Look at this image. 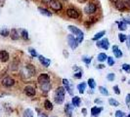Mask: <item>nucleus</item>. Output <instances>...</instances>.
I'll list each match as a JSON object with an SVG mask.
<instances>
[{"label":"nucleus","mask_w":130,"mask_h":117,"mask_svg":"<svg viewBox=\"0 0 130 117\" xmlns=\"http://www.w3.org/2000/svg\"><path fill=\"white\" fill-rule=\"evenodd\" d=\"M65 92L66 89L64 87H59L58 89L55 92V96H54V100H55V103L58 104H61L64 103V100H65Z\"/></svg>","instance_id":"f257e3e1"},{"label":"nucleus","mask_w":130,"mask_h":117,"mask_svg":"<svg viewBox=\"0 0 130 117\" xmlns=\"http://www.w3.org/2000/svg\"><path fill=\"white\" fill-rule=\"evenodd\" d=\"M68 28H69V30L72 31V34L75 35V38H76V40H77L78 44L81 43V42L83 41L84 34H83V31H82V30H80L78 27H76V26H68Z\"/></svg>","instance_id":"f03ea898"},{"label":"nucleus","mask_w":130,"mask_h":117,"mask_svg":"<svg viewBox=\"0 0 130 117\" xmlns=\"http://www.w3.org/2000/svg\"><path fill=\"white\" fill-rule=\"evenodd\" d=\"M97 12V6L94 2H88V4L84 8V13L87 15H93Z\"/></svg>","instance_id":"7ed1b4c3"},{"label":"nucleus","mask_w":130,"mask_h":117,"mask_svg":"<svg viewBox=\"0 0 130 117\" xmlns=\"http://www.w3.org/2000/svg\"><path fill=\"white\" fill-rule=\"evenodd\" d=\"M48 5H49V7L52 9L53 11H56V12L61 11L63 9V4L59 0H51Z\"/></svg>","instance_id":"20e7f679"},{"label":"nucleus","mask_w":130,"mask_h":117,"mask_svg":"<svg viewBox=\"0 0 130 117\" xmlns=\"http://www.w3.org/2000/svg\"><path fill=\"white\" fill-rule=\"evenodd\" d=\"M66 14H67V16H68L69 18H71V19H79V17H80L79 12H78L76 9H74V8H69V9H67Z\"/></svg>","instance_id":"39448f33"},{"label":"nucleus","mask_w":130,"mask_h":117,"mask_svg":"<svg viewBox=\"0 0 130 117\" xmlns=\"http://www.w3.org/2000/svg\"><path fill=\"white\" fill-rule=\"evenodd\" d=\"M68 42H69V45H70V47L72 48V50H75V49L77 48L78 42H77V40H76V38H75L72 34L68 35Z\"/></svg>","instance_id":"423d86ee"},{"label":"nucleus","mask_w":130,"mask_h":117,"mask_svg":"<svg viewBox=\"0 0 130 117\" xmlns=\"http://www.w3.org/2000/svg\"><path fill=\"white\" fill-rule=\"evenodd\" d=\"M24 91H25V94H26L27 97H33V96H35V93H36L35 88L33 86H31V85L26 86V88H25Z\"/></svg>","instance_id":"0eeeda50"},{"label":"nucleus","mask_w":130,"mask_h":117,"mask_svg":"<svg viewBox=\"0 0 130 117\" xmlns=\"http://www.w3.org/2000/svg\"><path fill=\"white\" fill-rule=\"evenodd\" d=\"M96 46L99 47V48H103L104 50H108L109 47H110V43H109V39L104 38L101 41H98L96 43Z\"/></svg>","instance_id":"6e6552de"},{"label":"nucleus","mask_w":130,"mask_h":117,"mask_svg":"<svg viewBox=\"0 0 130 117\" xmlns=\"http://www.w3.org/2000/svg\"><path fill=\"white\" fill-rule=\"evenodd\" d=\"M37 81L39 84H43V83H49L50 82V77L47 73H41L37 77Z\"/></svg>","instance_id":"1a4fd4ad"},{"label":"nucleus","mask_w":130,"mask_h":117,"mask_svg":"<svg viewBox=\"0 0 130 117\" xmlns=\"http://www.w3.org/2000/svg\"><path fill=\"white\" fill-rule=\"evenodd\" d=\"M15 84V80L11 77H5L2 80V85L5 87H12Z\"/></svg>","instance_id":"9d476101"},{"label":"nucleus","mask_w":130,"mask_h":117,"mask_svg":"<svg viewBox=\"0 0 130 117\" xmlns=\"http://www.w3.org/2000/svg\"><path fill=\"white\" fill-rule=\"evenodd\" d=\"M38 60L39 62H40V64L43 65L44 67H48L50 65V64H51V61L49 58L43 57V56H38Z\"/></svg>","instance_id":"9b49d317"},{"label":"nucleus","mask_w":130,"mask_h":117,"mask_svg":"<svg viewBox=\"0 0 130 117\" xmlns=\"http://www.w3.org/2000/svg\"><path fill=\"white\" fill-rule=\"evenodd\" d=\"M63 84H64V88L69 92V94H70V95H72L73 92H72V86L70 84V81H69L68 79H63Z\"/></svg>","instance_id":"f8f14e48"},{"label":"nucleus","mask_w":130,"mask_h":117,"mask_svg":"<svg viewBox=\"0 0 130 117\" xmlns=\"http://www.w3.org/2000/svg\"><path fill=\"white\" fill-rule=\"evenodd\" d=\"M73 107H74V106L72 105V104H67L65 105V112H66V115H67L68 117L72 116Z\"/></svg>","instance_id":"ddd939ff"},{"label":"nucleus","mask_w":130,"mask_h":117,"mask_svg":"<svg viewBox=\"0 0 130 117\" xmlns=\"http://www.w3.org/2000/svg\"><path fill=\"white\" fill-rule=\"evenodd\" d=\"M116 7H117V10L119 11H124L126 10V4L123 0H118L117 3H116Z\"/></svg>","instance_id":"4468645a"},{"label":"nucleus","mask_w":130,"mask_h":117,"mask_svg":"<svg viewBox=\"0 0 130 117\" xmlns=\"http://www.w3.org/2000/svg\"><path fill=\"white\" fill-rule=\"evenodd\" d=\"M8 60H9V54H8V52L4 51V50L0 51V61L2 63H6V62H8Z\"/></svg>","instance_id":"2eb2a0df"},{"label":"nucleus","mask_w":130,"mask_h":117,"mask_svg":"<svg viewBox=\"0 0 130 117\" xmlns=\"http://www.w3.org/2000/svg\"><path fill=\"white\" fill-rule=\"evenodd\" d=\"M112 53L115 54V57L116 58H121L122 57V51L119 50L118 46L113 45L112 46Z\"/></svg>","instance_id":"dca6fc26"},{"label":"nucleus","mask_w":130,"mask_h":117,"mask_svg":"<svg viewBox=\"0 0 130 117\" xmlns=\"http://www.w3.org/2000/svg\"><path fill=\"white\" fill-rule=\"evenodd\" d=\"M10 37L12 38V40H18V39L20 38V34L16 28H13V29L10 31Z\"/></svg>","instance_id":"f3484780"},{"label":"nucleus","mask_w":130,"mask_h":117,"mask_svg":"<svg viewBox=\"0 0 130 117\" xmlns=\"http://www.w3.org/2000/svg\"><path fill=\"white\" fill-rule=\"evenodd\" d=\"M38 11L40 12V14L44 15L46 17H52V12H50L49 10H47L45 8H42V7H38Z\"/></svg>","instance_id":"a211bd4d"},{"label":"nucleus","mask_w":130,"mask_h":117,"mask_svg":"<svg viewBox=\"0 0 130 117\" xmlns=\"http://www.w3.org/2000/svg\"><path fill=\"white\" fill-rule=\"evenodd\" d=\"M102 107H98V106H93L91 108V114L93 116H97L99 115L100 113H101V111H102Z\"/></svg>","instance_id":"6ab92c4d"},{"label":"nucleus","mask_w":130,"mask_h":117,"mask_svg":"<svg viewBox=\"0 0 130 117\" xmlns=\"http://www.w3.org/2000/svg\"><path fill=\"white\" fill-rule=\"evenodd\" d=\"M26 70L27 71V73L29 74V76H32L35 73V68L32 65H27L26 66Z\"/></svg>","instance_id":"aec40b11"},{"label":"nucleus","mask_w":130,"mask_h":117,"mask_svg":"<svg viewBox=\"0 0 130 117\" xmlns=\"http://www.w3.org/2000/svg\"><path fill=\"white\" fill-rule=\"evenodd\" d=\"M80 103H81V101H80V97H77V96H74V97H72V105L75 107H77V106H79L80 105Z\"/></svg>","instance_id":"412c9836"},{"label":"nucleus","mask_w":130,"mask_h":117,"mask_svg":"<svg viewBox=\"0 0 130 117\" xmlns=\"http://www.w3.org/2000/svg\"><path fill=\"white\" fill-rule=\"evenodd\" d=\"M40 89L43 92H48L51 89V84L50 82L49 83H43V84H40Z\"/></svg>","instance_id":"4be33fe9"},{"label":"nucleus","mask_w":130,"mask_h":117,"mask_svg":"<svg viewBox=\"0 0 130 117\" xmlns=\"http://www.w3.org/2000/svg\"><path fill=\"white\" fill-rule=\"evenodd\" d=\"M77 90L80 94H83L86 90V83L83 82V83H80V84L77 85Z\"/></svg>","instance_id":"5701e85b"},{"label":"nucleus","mask_w":130,"mask_h":117,"mask_svg":"<svg viewBox=\"0 0 130 117\" xmlns=\"http://www.w3.org/2000/svg\"><path fill=\"white\" fill-rule=\"evenodd\" d=\"M117 25H118V28H119V30H126V29H127V24H126L124 21L118 22V23H117Z\"/></svg>","instance_id":"b1692460"},{"label":"nucleus","mask_w":130,"mask_h":117,"mask_svg":"<svg viewBox=\"0 0 130 117\" xmlns=\"http://www.w3.org/2000/svg\"><path fill=\"white\" fill-rule=\"evenodd\" d=\"M23 117H33V111L30 108H26V110L24 111Z\"/></svg>","instance_id":"393cba45"},{"label":"nucleus","mask_w":130,"mask_h":117,"mask_svg":"<svg viewBox=\"0 0 130 117\" xmlns=\"http://www.w3.org/2000/svg\"><path fill=\"white\" fill-rule=\"evenodd\" d=\"M44 107H45L47 110H52V109H53V104H52V103H51L50 101L46 100L45 102H44Z\"/></svg>","instance_id":"a878e982"},{"label":"nucleus","mask_w":130,"mask_h":117,"mask_svg":"<svg viewBox=\"0 0 130 117\" xmlns=\"http://www.w3.org/2000/svg\"><path fill=\"white\" fill-rule=\"evenodd\" d=\"M105 33H106L105 30H102V31H100V32L96 33V34H95V36L93 37V40H94V41H96V40H98V39L102 38V37L105 35Z\"/></svg>","instance_id":"bb28decb"},{"label":"nucleus","mask_w":130,"mask_h":117,"mask_svg":"<svg viewBox=\"0 0 130 117\" xmlns=\"http://www.w3.org/2000/svg\"><path fill=\"white\" fill-rule=\"evenodd\" d=\"M106 60H107V55H106L105 53H100V54L98 55V61H99V62L103 63Z\"/></svg>","instance_id":"cd10ccee"},{"label":"nucleus","mask_w":130,"mask_h":117,"mask_svg":"<svg viewBox=\"0 0 130 117\" xmlns=\"http://www.w3.org/2000/svg\"><path fill=\"white\" fill-rule=\"evenodd\" d=\"M0 34H1L3 37H7L8 35H10V31H9L8 28H2V29L0 30Z\"/></svg>","instance_id":"c85d7f7f"},{"label":"nucleus","mask_w":130,"mask_h":117,"mask_svg":"<svg viewBox=\"0 0 130 117\" xmlns=\"http://www.w3.org/2000/svg\"><path fill=\"white\" fill-rule=\"evenodd\" d=\"M21 36L24 40H28V32L26 31V29H22L21 31Z\"/></svg>","instance_id":"c756f323"},{"label":"nucleus","mask_w":130,"mask_h":117,"mask_svg":"<svg viewBox=\"0 0 130 117\" xmlns=\"http://www.w3.org/2000/svg\"><path fill=\"white\" fill-rule=\"evenodd\" d=\"M87 82H88V85H89V87H90L91 89H94V88L96 87V83H95V80H94L93 78H89Z\"/></svg>","instance_id":"7c9ffc66"},{"label":"nucleus","mask_w":130,"mask_h":117,"mask_svg":"<svg viewBox=\"0 0 130 117\" xmlns=\"http://www.w3.org/2000/svg\"><path fill=\"white\" fill-rule=\"evenodd\" d=\"M109 104H110V105H111V106H118V105H119V103L117 102V100L111 99V97L109 100Z\"/></svg>","instance_id":"2f4dec72"},{"label":"nucleus","mask_w":130,"mask_h":117,"mask_svg":"<svg viewBox=\"0 0 130 117\" xmlns=\"http://www.w3.org/2000/svg\"><path fill=\"white\" fill-rule=\"evenodd\" d=\"M99 91H100L101 94H103L105 96H108V95H109V91H108L105 87H103V86H100V87H99Z\"/></svg>","instance_id":"473e14b6"},{"label":"nucleus","mask_w":130,"mask_h":117,"mask_svg":"<svg viewBox=\"0 0 130 117\" xmlns=\"http://www.w3.org/2000/svg\"><path fill=\"white\" fill-rule=\"evenodd\" d=\"M82 61L84 62L86 65H89L92 62V58L91 57H88V56H83L82 57Z\"/></svg>","instance_id":"72a5a7b5"},{"label":"nucleus","mask_w":130,"mask_h":117,"mask_svg":"<svg viewBox=\"0 0 130 117\" xmlns=\"http://www.w3.org/2000/svg\"><path fill=\"white\" fill-rule=\"evenodd\" d=\"M118 39H119L120 42H124V41H126L127 36H126L125 34H123V33H119V34H118Z\"/></svg>","instance_id":"f704fd0d"},{"label":"nucleus","mask_w":130,"mask_h":117,"mask_svg":"<svg viewBox=\"0 0 130 117\" xmlns=\"http://www.w3.org/2000/svg\"><path fill=\"white\" fill-rule=\"evenodd\" d=\"M28 52H29V54L31 55V57H38L37 52H36L34 49H32V48H29V49H28Z\"/></svg>","instance_id":"c9c22d12"},{"label":"nucleus","mask_w":130,"mask_h":117,"mask_svg":"<svg viewBox=\"0 0 130 117\" xmlns=\"http://www.w3.org/2000/svg\"><path fill=\"white\" fill-rule=\"evenodd\" d=\"M122 69L125 70L127 73H130V65H127V64H123V65H122Z\"/></svg>","instance_id":"e433bc0d"},{"label":"nucleus","mask_w":130,"mask_h":117,"mask_svg":"<svg viewBox=\"0 0 130 117\" xmlns=\"http://www.w3.org/2000/svg\"><path fill=\"white\" fill-rule=\"evenodd\" d=\"M116 117H126V115H125V113H124L123 111L117 110L116 112Z\"/></svg>","instance_id":"4c0bfd02"},{"label":"nucleus","mask_w":130,"mask_h":117,"mask_svg":"<svg viewBox=\"0 0 130 117\" xmlns=\"http://www.w3.org/2000/svg\"><path fill=\"white\" fill-rule=\"evenodd\" d=\"M115 78H116V75H115L113 73H109V74L107 75V79H108L109 81H113Z\"/></svg>","instance_id":"58836bf2"},{"label":"nucleus","mask_w":130,"mask_h":117,"mask_svg":"<svg viewBox=\"0 0 130 117\" xmlns=\"http://www.w3.org/2000/svg\"><path fill=\"white\" fill-rule=\"evenodd\" d=\"M107 60H108V65H110V66H111V65H115V60L111 58V57H108V58H107Z\"/></svg>","instance_id":"ea45409f"},{"label":"nucleus","mask_w":130,"mask_h":117,"mask_svg":"<svg viewBox=\"0 0 130 117\" xmlns=\"http://www.w3.org/2000/svg\"><path fill=\"white\" fill-rule=\"evenodd\" d=\"M81 76H82V71L75 72L74 75H73V77L75 78V79H79V78H81Z\"/></svg>","instance_id":"a19ab883"},{"label":"nucleus","mask_w":130,"mask_h":117,"mask_svg":"<svg viewBox=\"0 0 130 117\" xmlns=\"http://www.w3.org/2000/svg\"><path fill=\"white\" fill-rule=\"evenodd\" d=\"M113 92L117 94V95H119L120 94V91H119V87L116 85V86H113Z\"/></svg>","instance_id":"79ce46f5"},{"label":"nucleus","mask_w":130,"mask_h":117,"mask_svg":"<svg viewBox=\"0 0 130 117\" xmlns=\"http://www.w3.org/2000/svg\"><path fill=\"white\" fill-rule=\"evenodd\" d=\"M122 21H124L126 24H129V25H130V16H127V17L123 18V19H122Z\"/></svg>","instance_id":"37998d69"},{"label":"nucleus","mask_w":130,"mask_h":117,"mask_svg":"<svg viewBox=\"0 0 130 117\" xmlns=\"http://www.w3.org/2000/svg\"><path fill=\"white\" fill-rule=\"evenodd\" d=\"M125 102H126V104H129L130 103V94H127L126 99H125Z\"/></svg>","instance_id":"c03bdc74"},{"label":"nucleus","mask_w":130,"mask_h":117,"mask_svg":"<svg viewBox=\"0 0 130 117\" xmlns=\"http://www.w3.org/2000/svg\"><path fill=\"white\" fill-rule=\"evenodd\" d=\"M82 114H83V116H86V114H87V109L86 108L82 109Z\"/></svg>","instance_id":"a18cd8bd"},{"label":"nucleus","mask_w":130,"mask_h":117,"mask_svg":"<svg viewBox=\"0 0 130 117\" xmlns=\"http://www.w3.org/2000/svg\"><path fill=\"white\" fill-rule=\"evenodd\" d=\"M127 47H128V49L130 50V35L129 37H128V39H127Z\"/></svg>","instance_id":"49530a36"},{"label":"nucleus","mask_w":130,"mask_h":117,"mask_svg":"<svg viewBox=\"0 0 130 117\" xmlns=\"http://www.w3.org/2000/svg\"><path fill=\"white\" fill-rule=\"evenodd\" d=\"M50 1H51V0H41V2L44 3V4H49Z\"/></svg>","instance_id":"de8ad7c7"},{"label":"nucleus","mask_w":130,"mask_h":117,"mask_svg":"<svg viewBox=\"0 0 130 117\" xmlns=\"http://www.w3.org/2000/svg\"><path fill=\"white\" fill-rule=\"evenodd\" d=\"M124 2H125V4H126V6L130 7V0H124Z\"/></svg>","instance_id":"09e8293b"},{"label":"nucleus","mask_w":130,"mask_h":117,"mask_svg":"<svg viewBox=\"0 0 130 117\" xmlns=\"http://www.w3.org/2000/svg\"><path fill=\"white\" fill-rule=\"evenodd\" d=\"M104 67H105L104 65H98L97 66V68H104Z\"/></svg>","instance_id":"8fccbe9b"},{"label":"nucleus","mask_w":130,"mask_h":117,"mask_svg":"<svg viewBox=\"0 0 130 117\" xmlns=\"http://www.w3.org/2000/svg\"><path fill=\"white\" fill-rule=\"evenodd\" d=\"M95 103H96V104H102V102H101V101H100V100H95Z\"/></svg>","instance_id":"3c124183"},{"label":"nucleus","mask_w":130,"mask_h":117,"mask_svg":"<svg viewBox=\"0 0 130 117\" xmlns=\"http://www.w3.org/2000/svg\"><path fill=\"white\" fill-rule=\"evenodd\" d=\"M79 3H85L86 2V0H77Z\"/></svg>","instance_id":"603ef678"},{"label":"nucleus","mask_w":130,"mask_h":117,"mask_svg":"<svg viewBox=\"0 0 130 117\" xmlns=\"http://www.w3.org/2000/svg\"><path fill=\"white\" fill-rule=\"evenodd\" d=\"M110 1H111V3H113V4H116V3H117V1H118V0H110Z\"/></svg>","instance_id":"864d4df0"},{"label":"nucleus","mask_w":130,"mask_h":117,"mask_svg":"<svg viewBox=\"0 0 130 117\" xmlns=\"http://www.w3.org/2000/svg\"><path fill=\"white\" fill-rule=\"evenodd\" d=\"M126 117H130V112H129V114H128V115H127Z\"/></svg>","instance_id":"5fc2aeb1"},{"label":"nucleus","mask_w":130,"mask_h":117,"mask_svg":"<svg viewBox=\"0 0 130 117\" xmlns=\"http://www.w3.org/2000/svg\"><path fill=\"white\" fill-rule=\"evenodd\" d=\"M41 117H47V116H45V115H43V116H41Z\"/></svg>","instance_id":"6e6d98bb"}]
</instances>
